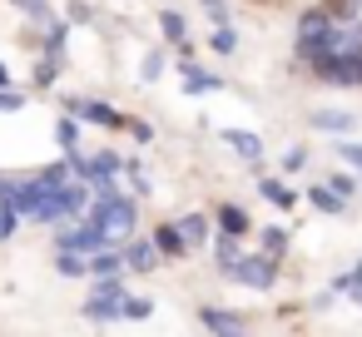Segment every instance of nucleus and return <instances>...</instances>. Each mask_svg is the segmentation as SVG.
<instances>
[{
    "label": "nucleus",
    "mask_w": 362,
    "mask_h": 337,
    "mask_svg": "<svg viewBox=\"0 0 362 337\" xmlns=\"http://www.w3.org/2000/svg\"><path fill=\"white\" fill-rule=\"evenodd\" d=\"M218 228L233 233V238H243V233H253V218H248L238 203H223V208H218Z\"/></svg>",
    "instance_id": "obj_7"
},
{
    "label": "nucleus",
    "mask_w": 362,
    "mask_h": 337,
    "mask_svg": "<svg viewBox=\"0 0 362 337\" xmlns=\"http://www.w3.org/2000/svg\"><path fill=\"white\" fill-rule=\"evenodd\" d=\"M199 322L214 327V332H238V327H243L238 312H218V307H199Z\"/></svg>",
    "instance_id": "obj_9"
},
{
    "label": "nucleus",
    "mask_w": 362,
    "mask_h": 337,
    "mask_svg": "<svg viewBox=\"0 0 362 337\" xmlns=\"http://www.w3.org/2000/svg\"><path fill=\"white\" fill-rule=\"evenodd\" d=\"M154 253H159L154 243H129V248H124V268H129V273H149V268H154Z\"/></svg>",
    "instance_id": "obj_8"
},
{
    "label": "nucleus",
    "mask_w": 362,
    "mask_h": 337,
    "mask_svg": "<svg viewBox=\"0 0 362 337\" xmlns=\"http://www.w3.org/2000/svg\"><path fill=\"white\" fill-rule=\"evenodd\" d=\"M55 139L65 144V154H80V129H75V119H60V124H55Z\"/></svg>",
    "instance_id": "obj_16"
},
{
    "label": "nucleus",
    "mask_w": 362,
    "mask_h": 337,
    "mask_svg": "<svg viewBox=\"0 0 362 337\" xmlns=\"http://www.w3.org/2000/svg\"><path fill=\"white\" fill-rule=\"evenodd\" d=\"M105 243H110V233H105V223H100L95 213H90V223H75L70 233H60V248H75V253H85V258L100 253Z\"/></svg>",
    "instance_id": "obj_4"
},
{
    "label": "nucleus",
    "mask_w": 362,
    "mask_h": 337,
    "mask_svg": "<svg viewBox=\"0 0 362 337\" xmlns=\"http://www.w3.org/2000/svg\"><path fill=\"white\" fill-rule=\"evenodd\" d=\"M85 263H90V273H95V278H110V273H119V268H124V253H110V248H100V253H90Z\"/></svg>",
    "instance_id": "obj_10"
},
{
    "label": "nucleus",
    "mask_w": 362,
    "mask_h": 337,
    "mask_svg": "<svg viewBox=\"0 0 362 337\" xmlns=\"http://www.w3.org/2000/svg\"><path fill=\"white\" fill-rule=\"evenodd\" d=\"M75 119H90V124H105V129H124V114H115L105 100H70L65 105Z\"/></svg>",
    "instance_id": "obj_5"
},
{
    "label": "nucleus",
    "mask_w": 362,
    "mask_h": 337,
    "mask_svg": "<svg viewBox=\"0 0 362 337\" xmlns=\"http://www.w3.org/2000/svg\"><path fill=\"white\" fill-rule=\"evenodd\" d=\"M199 6H209V11H214V20H223V0H199Z\"/></svg>",
    "instance_id": "obj_35"
},
{
    "label": "nucleus",
    "mask_w": 362,
    "mask_h": 337,
    "mask_svg": "<svg viewBox=\"0 0 362 337\" xmlns=\"http://www.w3.org/2000/svg\"><path fill=\"white\" fill-rule=\"evenodd\" d=\"M342 159H347V164H357V169H362V144H342Z\"/></svg>",
    "instance_id": "obj_32"
},
{
    "label": "nucleus",
    "mask_w": 362,
    "mask_h": 337,
    "mask_svg": "<svg viewBox=\"0 0 362 337\" xmlns=\"http://www.w3.org/2000/svg\"><path fill=\"white\" fill-rule=\"evenodd\" d=\"M21 105H25V95H21V90L0 85V110H21Z\"/></svg>",
    "instance_id": "obj_26"
},
{
    "label": "nucleus",
    "mask_w": 362,
    "mask_h": 337,
    "mask_svg": "<svg viewBox=\"0 0 362 337\" xmlns=\"http://www.w3.org/2000/svg\"><path fill=\"white\" fill-rule=\"evenodd\" d=\"M159 30H164V40L179 45V40H184V16H179V11H164V16H159Z\"/></svg>",
    "instance_id": "obj_15"
},
{
    "label": "nucleus",
    "mask_w": 362,
    "mask_h": 337,
    "mask_svg": "<svg viewBox=\"0 0 362 337\" xmlns=\"http://www.w3.org/2000/svg\"><path fill=\"white\" fill-rule=\"evenodd\" d=\"M154 248H159L164 258H179V253L189 248V238H184L179 223H159V228H154Z\"/></svg>",
    "instance_id": "obj_6"
},
{
    "label": "nucleus",
    "mask_w": 362,
    "mask_h": 337,
    "mask_svg": "<svg viewBox=\"0 0 362 337\" xmlns=\"http://www.w3.org/2000/svg\"><path fill=\"white\" fill-rule=\"evenodd\" d=\"M303 164H308V154H303V149H293V154L283 159V169H288V174H293V169H303Z\"/></svg>",
    "instance_id": "obj_31"
},
{
    "label": "nucleus",
    "mask_w": 362,
    "mask_h": 337,
    "mask_svg": "<svg viewBox=\"0 0 362 337\" xmlns=\"http://www.w3.org/2000/svg\"><path fill=\"white\" fill-rule=\"evenodd\" d=\"M228 273H233L238 283H248V288H258V292L278 283V263H273V253H258V258H238V263H233Z\"/></svg>",
    "instance_id": "obj_3"
},
{
    "label": "nucleus",
    "mask_w": 362,
    "mask_h": 337,
    "mask_svg": "<svg viewBox=\"0 0 362 337\" xmlns=\"http://www.w3.org/2000/svg\"><path fill=\"white\" fill-rule=\"evenodd\" d=\"M214 253H218V263H223V268H233V263H238V258H243V253H238V238H233V233H223V238H218V248H214Z\"/></svg>",
    "instance_id": "obj_20"
},
{
    "label": "nucleus",
    "mask_w": 362,
    "mask_h": 337,
    "mask_svg": "<svg viewBox=\"0 0 362 337\" xmlns=\"http://www.w3.org/2000/svg\"><path fill=\"white\" fill-rule=\"evenodd\" d=\"M322 50H337V30H332V11H308L298 20V55L303 60H317Z\"/></svg>",
    "instance_id": "obj_1"
},
{
    "label": "nucleus",
    "mask_w": 362,
    "mask_h": 337,
    "mask_svg": "<svg viewBox=\"0 0 362 337\" xmlns=\"http://www.w3.org/2000/svg\"><path fill=\"white\" fill-rule=\"evenodd\" d=\"M55 268H60V273H65V278H85V273H90V263H85V258H75V248H65V253H60V263H55Z\"/></svg>",
    "instance_id": "obj_18"
},
{
    "label": "nucleus",
    "mask_w": 362,
    "mask_h": 337,
    "mask_svg": "<svg viewBox=\"0 0 362 337\" xmlns=\"http://www.w3.org/2000/svg\"><path fill=\"white\" fill-rule=\"evenodd\" d=\"M327 184H332V189H337V194H342V199H352V194H357V184H352V179H347V174H332V179H327Z\"/></svg>",
    "instance_id": "obj_29"
},
{
    "label": "nucleus",
    "mask_w": 362,
    "mask_h": 337,
    "mask_svg": "<svg viewBox=\"0 0 362 337\" xmlns=\"http://www.w3.org/2000/svg\"><path fill=\"white\" fill-rule=\"evenodd\" d=\"M149 307H154L149 297H124V302H119V317H134V322H139V317H149Z\"/></svg>",
    "instance_id": "obj_22"
},
{
    "label": "nucleus",
    "mask_w": 362,
    "mask_h": 337,
    "mask_svg": "<svg viewBox=\"0 0 362 337\" xmlns=\"http://www.w3.org/2000/svg\"><path fill=\"white\" fill-rule=\"evenodd\" d=\"M16 223H21V208H16L6 194H0V238H11V233H16Z\"/></svg>",
    "instance_id": "obj_14"
},
{
    "label": "nucleus",
    "mask_w": 362,
    "mask_h": 337,
    "mask_svg": "<svg viewBox=\"0 0 362 337\" xmlns=\"http://www.w3.org/2000/svg\"><path fill=\"white\" fill-rule=\"evenodd\" d=\"M258 189H263V199H268V203H278V208H288V203L298 199L293 189H283V179H263Z\"/></svg>",
    "instance_id": "obj_13"
},
{
    "label": "nucleus",
    "mask_w": 362,
    "mask_h": 337,
    "mask_svg": "<svg viewBox=\"0 0 362 337\" xmlns=\"http://www.w3.org/2000/svg\"><path fill=\"white\" fill-rule=\"evenodd\" d=\"M65 30H70V25H50V40H45V50H50V55H60V50H65Z\"/></svg>",
    "instance_id": "obj_27"
},
{
    "label": "nucleus",
    "mask_w": 362,
    "mask_h": 337,
    "mask_svg": "<svg viewBox=\"0 0 362 337\" xmlns=\"http://www.w3.org/2000/svg\"><path fill=\"white\" fill-rule=\"evenodd\" d=\"M95 218L105 223L110 238H129L134 223H139V208H134L124 194H110V199H95Z\"/></svg>",
    "instance_id": "obj_2"
},
{
    "label": "nucleus",
    "mask_w": 362,
    "mask_h": 337,
    "mask_svg": "<svg viewBox=\"0 0 362 337\" xmlns=\"http://www.w3.org/2000/svg\"><path fill=\"white\" fill-rule=\"evenodd\" d=\"M70 20H90V6H85V0H70Z\"/></svg>",
    "instance_id": "obj_34"
},
{
    "label": "nucleus",
    "mask_w": 362,
    "mask_h": 337,
    "mask_svg": "<svg viewBox=\"0 0 362 337\" xmlns=\"http://www.w3.org/2000/svg\"><path fill=\"white\" fill-rule=\"evenodd\" d=\"M40 184H45V189H65V184H70V169H65V164H50V169L40 174Z\"/></svg>",
    "instance_id": "obj_24"
},
{
    "label": "nucleus",
    "mask_w": 362,
    "mask_h": 337,
    "mask_svg": "<svg viewBox=\"0 0 362 337\" xmlns=\"http://www.w3.org/2000/svg\"><path fill=\"white\" fill-rule=\"evenodd\" d=\"M55 75H60V55H45V60L35 65V85L45 90V85H55Z\"/></svg>",
    "instance_id": "obj_19"
},
{
    "label": "nucleus",
    "mask_w": 362,
    "mask_h": 337,
    "mask_svg": "<svg viewBox=\"0 0 362 337\" xmlns=\"http://www.w3.org/2000/svg\"><path fill=\"white\" fill-rule=\"evenodd\" d=\"M283 248H288V228H268V233H263V253H273V258H278Z\"/></svg>",
    "instance_id": "obj_25"
},
{
    "label": "nucleus",
    "mask_w": 362,
    "mask_h": 337,
    "mask_svg": "<svg viewBox=\"0 0 362 337\" xmlns=\"http://www.w3.org/2000/svg\"><path fill=\"white\" fill-rule=\"evenodd\" d=\"M223 139L243 154V159H258L263 154V144H258V134H243V129H223Z\"/></svg>",
    "instance_id": "obj_12"
},
{
    "label": "nucleus",
    "mask_w": 362,
    "mask_h": 337,
    "mask_svg": "<svg viewBox=\"0 0 362 337\" xmlns=\"http://www.w3.org/2000/svg\"><path fill=\"white\" fill-rule=\"evenodd\" d=\"M124 129H129L139 144H149V139H154V129H149V124H139V119H124Z\"/></svg>",
    "instance_id": "obj_28"
},
{
    "label": "nucleus",
    "mask_w": 362,
    "mask_h": 337,
    "mask_svg": "<svg viewBox=\"0 0 362 337\" xmlns=\"http://www.w3.org/2000/svg\"><path fill=\"white\" fill-rule=\"evenodd\" d=\"M16 6L30 11V16H50V11H45V0H16Z\"/></svg>",
    "instance_id": "obj_33"
},
{
    "label": "nucleus",
    "mask_w": 362,
    "mask_h": 337,
    "mask_svg": "<svg viewBox=\"0 0 362 337\" xmlns=\"http://www.w3.org/2000/svg\"><path fill=\"white\" fill-rule=\"evenodd\" d=\"M337 288H362V263H357L352 273H342V278H337Z\"/></svg>",
    "instance_id": "obj_30"
},
{
    "label": "nucleus",
    "mask_w": 362,
    "mask_h": 337,
    "mask_svg": "<svg viewBox=\"0 0 362 337\" xmlns=\"http://www.w3.org/2000/svg\"><path fill=\"white\" fill-rule=\"evenodd\" d=\"M308 199H313V208H322V213H342V194H337L332 184H317V189H308Z\"/></svg>",
    "instance_id": "obj_11"
},
{
    "label": "nucleus",
    "mask_w": 362,
    "mask_h": 337,
    "mask_svg": "<svg viewBox=\"0 0 362 337\" xmlns=\"http://www.w3.org/2000/svg\"><path fill=\"white\" fill-rule=\"evenodd\" d=\"M214 50H218V55H233V50H238V35H233L223 20H218V30H214Z\"/></svg>",
    "instance_id": "obj_21"
},
{
    "label": "nucleus",
    "mask_w": 362,
    "mask_h": 337,
    "mask_svg": "<svg viewBox=\"0 0 362 337\" xmlns=\"http://www.w3.org/2000/svg\"><path fill=\"white\" fill-rule=\"evenodd\" d=\"M313 124H317V129H352V114H322V110H317Z\"/></svg>",
    "instance_id": "obj_23"
},
{
    "label": "nucleus",
    "mask_w": 362,
    "mask_h": 337,
    "mask_svg": "<svg viewBox=\"0 0 362 337\" xmlns=\"http://www.w3.org/2000/svg\"><path fill=\"white\" fill-rule=\"evenodd\" d=\"M0 85H11V70H6V65H0Z\"/></svg>",
    "instance_id": "obj_36"
},
{
    "label": "nucleus",
    "mask_w": 362,
    "mask_h": 337,
    "mask_svg": "<svg viewBox=\"0 0 362 337\" xmlns=\"http://www.w3.org/2000/svg\"><path fill=\"white\" fill-rule=\"evenodd\" d=\"M179 228H184V238H189V243H204V238H209V218H204V213H189Z\"/></svg>",
    "instance_id": "obj_17"
}]
</instances>
